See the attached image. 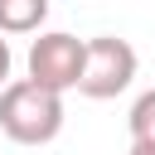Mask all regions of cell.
<instances>
[{"label":"cell","instance_id":"obj_1","mask_svg":"<svg viewBox=\"0 0 155 155\" xmlns=\"http://www.w3.org/2000/svg\"><path fill=\"white\" fill-rule=\"evenodd\" d=\"M0 131L15 145H48L63 131V92L39 87L34 78L0 87Z\"/></svg>","mask_w":155,"mask_h":155},{"label":"cell","instance_id":"obj_2","mask_svg":"<svg viewBox=\"0 0 155 155\" xmlns=\"http://www.w3.org/2000/svg\"><path fill=\"white\" fill-rule=\"evenodd\" d=\"M136 82V48L116 34H97L87 39L82 48V78H78V92L92 97V102H107L116 92H126Z\"/></svg>","mask_w":155,"mask_h":155},{"label":"cell","instance_id":"obj_3","mask_svg":"<svg viewBox=\"0 0 155 155\" xmlns=\"http://www.w3.org/2000/svg\"><path fill=\"white\" fill-rule=\"evenodd\" d=\"M82 48H87V39H73L63 29L39 34L29 48V78L48 92H73L82 78Z\"/></svg>","mask_w":155,"mask_h":155},{"label":"cell","instance_id":"obj_4","mask_svg":"<svg viewBox=\"0 0 155 155\" xmlns=\"http://www.w3.org/2000/svg\"><path fill=\"white\" fill-rule=\"evenodd\" d=\"M48 19V0H0V34H34Z\"/></svg>","mask_w":155,"mask_h":155},{"label":"cell","instance_id":"obj_5","mask_svg":"<svg viewBox=\"0 0 155 155\" xmlns=\"http://www.w3.org/2000/svg\"><path fill=\"white\" fill-rule=\"evenodd\" d=\"M126 126H131V140H140V145H155V87L136 97V107H131Z\"/></svg>","mask_w":155,"mask_h":155},{"label":"cell","instance_id":"obj_6","mask_svg":"<svg viewBox=\"0 0 155 155\" xmlns=\"http://www.w3.org/2000/svg\"><path fill=\"white\" fill-rule=\"evenodd\" d=\"M10 63H15V58H10V44H5V39H0V87H5V82H10Z\"/></svg>","mask_w":155,"mask_h":155},{"label":"cell","instance_id":"obj_7","mask_svg":"<svg viewBox=\"0 0 155 155\" xmlns=\"http://www.w3.org/2000/svg\"><path fill=\"white\" fill-rule=\"evenodd\" d=\"M131 155H155V145H140V140H131Z\"/></svg>","mask_w":155,"mask_h":155}]
</instances>
